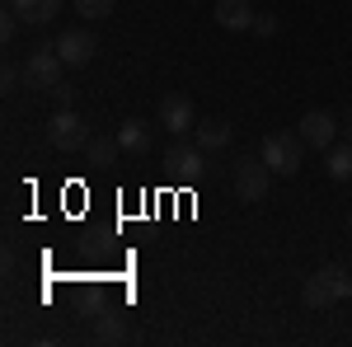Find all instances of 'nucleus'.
Masks as SVG:
<instances>
[{
  "mask_svg": "<svg viewBox=\"0 0 352 347\" xmlns=\"http://www.w3.org/2000/svg\"><path fill=\"white\" fill-rule=\"evenodd\" d=\"M348 230H352V212H348Z\"/></svg>",
  "mask_w": 352,
  "mask_h": 347,
  "instance_id": "nucleus-22",
  "label": "nucleus"
},
{
  "mask_svg": "<svg viewBox=\"0 0 352 347\" xmlns=\"http://www.w3.org/2000/svg\"><path fill=\"white\" fill-rule=\"evenodd\" d=\"M268 183H272V169L263 164V155H240L235 169H230V188H235L240 202H263Z\"/></svg>",
  "mask_w": 352,
  "mask_h": 347,
  "instance_id": "nucleus-5",
  "label": "nucleus"
},
{
  "mask_svg": "<svg viewBox=\"0 0 352 347\" xmlns=\"http://www.w3.org/2000/svg\"><path fill=\"white\" fill-rule=\"evenodd\" d=\"M160 127H169L174 136H192L197 113H192V99L184 94V89H174V94H164V99H160Z\"/></svg>",
  "mask_w": 352,
  "mask_h": 347,
  "instance_id": "nucleus-8",
  "label": "nucleus"
},
{
  "mask_svg": "<svg viewBox=\"0 0 352 347\" xmlns=\"http://www.w3.org/2000/svg\"><path fill=\"white\" fill-rule=\"evenodd\" d=\"M19 80H24V71H19V66L10 61V66H5V76H0V85H5V89H14Z\"/></svg>",
  "mask_w": 352,
  "mask_h": 347,
  "instance_id": "nucleus-20",
  "label": "nucleus"
},
{
  "mask_svg": "<svg viewBox=\"0 0 352 347\" xmlns=\"http://www.w3.org/2000/svg\"><path fill=\"white\" fill-rule=\"evenodd\" d=\"M338 127H343V122H338V117H329V113H320V108H315V113H305V117L296 122L300 141H305V146H315V150H329V146H333V136H338Z\"/></svg>",
  "mask_w": 352,
  "mask_h": 347,
  "instance_id": "nucleus-9",
  "label": "nucleus"
},
{
  "mask_svg": "<svg viewBox=\"0 0 352 347\" xmlns=\"http://www.w3.org/2000/svg\"><path fill=\"white\" fill-rule=\"evenodd\" d=\"M113 5L118 0H76V14H85V19H109Z\"/></svg>",
  "mask_w": 352,
  "mask_h": 347,
  "instance_id": "nucleus-17",
  "label": "nucleus"
},
{
  "mask_svg": "<svg viewBox=\"0 0 352 347\" xmlns=\"http://www.w3.org/2000/svg\"><path fill=\"white\" fill-rule=\"evenodd\" d=\"M343 136H348V141H352V108H348V113H343Z\"/></svg>",
  "mask_w": 352,
  "mask_h": 347,
  "instance_id": "nucleus-21",
  "label": "nucleus"
},
{
  "mask_svg": "<svg viewBox=\"0 0 352 347\" xmlns=\"http://www.w3.org/2000/svg\"><path fill=\"white\" fill-rule=\"evenodd\" d=\"M94 338H99V343H122V338H127L122 315H118V310H104V315L94 320Z\"/></svg>",
  "mask_w": 352,
  "mask_h": 347,
  "instance_id": "nucleus-16",
  "label": "nucleus"
},
{
  "mask_svg": "<svg viewBox=\"0 0 352 347\" xmlns=\"http://www.w3.org/2000/svg\"><path fill=\"white\" fill-rule=\"evenodd\" d=\"M212 14H217L221 28L240 33V28H254V14H258V10H254L249 0H217V10H212Z\"/></svg>",
  "mask_w": 352,
  "mask_h": 347,
  "instance_id": "nucleus-12",
  "label": "nucleus"
},
{
  "mask_svg": "<svg viewBox=\"0 0 352 347\" xmlns=\"http://www.w3.org/2000/svg\"><path fill=\"white\" fill-rule=\"evenodd\" d=\"M47 141H52L61 155H76L89 146V127H85L80 113H71V108H56L52 122H47Z\"/></svg>",
  "mask_w": 352,
  "mask_h": 347,
  "instance_id": "nucleus-6",
  "label": "nucleus"
},
{
  "mask_svg": "<svg viewBox=\"0 0 352 347\" xmlns=\"http://www.w3.org/2000/svg\"><path fill=\"white\" fill-rule=\"evenodd\" d=\"M230 136H235V127L226 122V117H202L197 127H192V141L207 150V155H217V150H226L230 146Z\"/></svg>",
  "mask_w": 352,
  "mask_h": 347,
  "instance_id": "nucleus-10",
  "label": "nucleus"
},
{
  "mask_svg": "<svg viewBox=\"0 0 352 347\" xmlns=\"http://www.w3.org/2000/svg\"><path fill=\"white\" fill-rule=\"evenodd\" d=\"M56 52H61V61H66L71 71H76V66H89V61H94L99 43H94L89 28H61V33H56Z\"/></svg>",
  "mask_w": 352,
  "mask_h": 347,
  "instance_id": "nucleus-7",
  "label": "nucleus"
},
{
  "mask_svg": "<svg viewBox=\"0 0 352 347\" xmlns=\"http://www.w3.org/2000/svg\"><path fill=\"white\" fill-rule=\"evenodd\" d=\"M61 5H66V0H5V10H14V14L33 28L52 24L56 14H61Z\"/></svg>",
  "mask_w": 352,
  "mask_h": 347,
  "instance_id": "nucleus-11",
  "label": "nucleus"
},
{
  "mask_svg": "<svg viewBox=\"0 0 352 347\" xmlns=\"http://www.w3.org/2000/svg\"><path fill=\"white\" fill-rule=\"evenodd\" d=\"M258 155H263V164H268L272 174L292 179L300 169V160H305V141H300V132H268L263 146H258Z\"/></svg>",
  "mask_w": 352,
  "mask_h": 347,
  "instance_id": "nucleus-2",
  "label": "nucleus"
},
{
  "mask_svg": "<svg viewBox=\"0 0 352 347\" xmlns=\"http://www.w3.org/2000/svg\"><path fill=\"white\" fill-rule=\"evenodd\" d=\"M352 295V277L343 267H320L315 277H305V287H300V300L310 305V310H329L333 300H343Z\"/></svg>",
  "mask_w": 352,
  "mask_h": 347,
  "instance_id": "nucleus-4",
  "label": "nucleus"
},
{
  "mask_svg": "<svg viewBox=\"0 0 352 347\" xmlns=\"http://www.w3.org/2000/svg\"><path fill=\"white\" fill-rule=\"evenodd\" d=\"M118 132L113 136H89V146H85V164L89 169H109V164H118Z\"/></svg>",
  "mask_w": 352,
  "mask_h": 347,
  "instance_id": "nucleus-13",
  "label": "nucleus"
},
{
  "mask_svg": "<svg viewBox=\"0 0 352 347\" xmlns=\"http://www.w3.org/2000/svg\"><path fill=\"white\" fill-rule=\"evenodd\" d=\"M254 33L272 38V33H277V14H254Z\"/></svg>",
  "mask_w": 352,
  "mask_h": 347,
  "instance_id": "nucleus-18",
  "label": "nucleus"
},
{
  "mask_svg": "<svg viewBox=\"0 0 352 347\" xmlns=\"http://www.w3.org/2000/svg\"><path fill=\"white\" fill-rule=\"evenodd\" d=\"M61 71H66V61L56 52V43H33L28 47V61H24V89L52 94L56 85H61Z\"/></svg>",
  "mask_w": 352,
  "mask_h": 347,
  "instance_id": "nucleus-1",
  "label": "nucleus"
},
{
  "mask_svg": "<svg viewBox=\"0 0 352 347\" xmlns=\"http://www.w3.org/2000/svg\"><path fill=\"white\" fill-rule=\"evenodd\" d=\"M324 169H329V179L333 183H348L352 179V141H333L324 150Z\"/></svg>",
  "mask_w": 352,
  "mask_h": 347,
  "instance_id": "nucleus-15",
  "label": "nucleus"
},
{
  "mask_svg": "<svg viewBox=\"0 0 352 347\" xmlns=\"http://www.w3.org/2000/svg\"><path fill=\"white\" fill-rule=\"evenodd\" d=\"M71 99H76V89H71V85H56V89H52V104L56 108H71Z\"/></svg>",
  "mask_w": 352,
  "mask_h": 347,
  "instance_id": "nucleus-19",
  "label": "nucleus"
},
{
  "mask_svg": "<svg viewBox=\"0 0 352 347\" xmlns=\"http://www.w3.org/2000/svg\"><path fill=\"white\" fill-rule=\"evenodd\" d=\"M118 146H122L127 155H146V150H151V127H146L141 117H127V122L118 127Z\"/></svg>",
  "mask_w": 352,
  "mask_h": 347,
  "instance_id": "nucleus-14",
  "label": "nucleus"
},
{
  "mask_svg": "<svg viewBox=\"0 0 352 347\" xmlns=\"http://www.w3.org/2000/svg\"><path fill=\"white\" fill-rule=\"evenodd\" d=\"M207 150L192 141V136H174V146L164 150V169L179 179V183H202L207 179Z\"/></svg>",
  "mask_w": 352,
  "mask_h": 347,
  "instance_id": "nucleus-3",
  "label": "nucleus"
}]
</instances>
